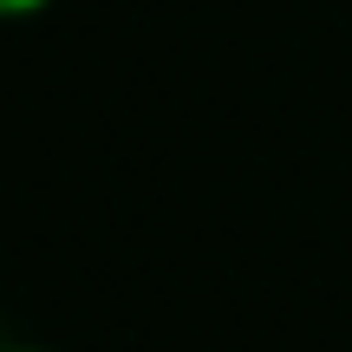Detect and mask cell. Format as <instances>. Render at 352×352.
I'll return each instance as SVG.
<instances>
[{
    "instance_id": "obj_2",
    "label": "cell",
    "mask_w": 352,
    "mask_h": 352,
    "mask_svg": "<svg viewBox=\"0 0 352 352\" xmlns=\"http://www.w3.org/2000/svg\"><path fill=\"white\" fill-rule=\"evenodd\" d=\"M33 7H46V0H0V20L7 13H33Z\"/></svg>"
},
{
    "instance_id": "obj_3",
    "label": "cell",
    "mask_w": 352,
    "mask_h": 352,
    "mask_svg": "<svg viewBox=\"0 0 352 352\" xmlns=\"http://www.w3.org/2000/svg\"><path fill=\"white\" fill-rule=\"evenodd\" d=\"M7 352H33V346H7Z\"/></svg>"
},
{
    "instance_id": "obj_1",
    "label": "cell",
    "mask_w": 352,
    "mask_h": 352,
    "mask_svg": "<svg viewBox=\"0 0 352 352\" xmlns=\"http://www.w3.org/2000/svg\"><path fill=\"white\" fill-rule=\"evenodd\" d=\"M7 346H26V340H20V327H13V314H7V300H0V352H7Z\"/></svg>"
}]
</instances>
